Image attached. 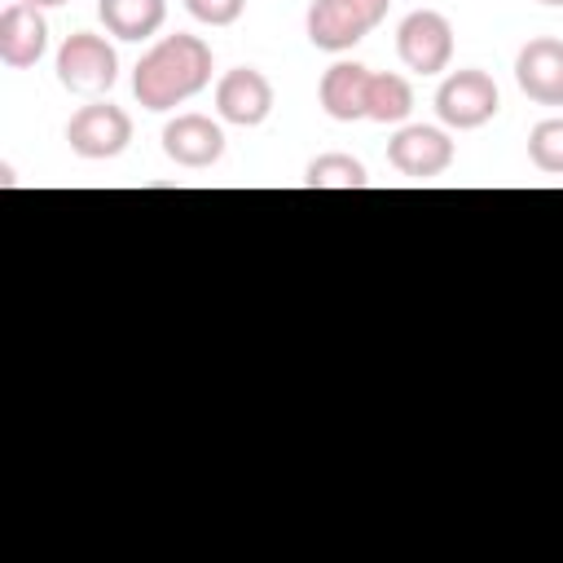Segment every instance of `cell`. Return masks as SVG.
Returning a JSON list of instances; mask_svg holds the SVG:
<instances>
[{
    "instance_id": "1",
    "label": "cell",
    "mask_w": 563,
    "mask_h": 563,
    "mask_svg": "<svg viewBox=\"0 0 563 563\" xmlns=\"http://www.w3.org/2000/svg\"><path fill=\"white\" fill-rule=\"evenodd\" d=\"M211 84V44L198 35H163L132 70V92L145 110H172Z\"/></svg>"
},
{
    "instance_id": "2",
    "label": "cell",
    "mask_w": 563,
    "mask_h": 563,
    "mask_svg": "<svg viewBox=\"0 0 563 563\" xmlns=\"http://www.w3.org/2000/svg\"><path fill=\"white\" fill-rule=\"evenodd\" d=\"M391 0H312L303 31L317 48L325 53H347L352 44H361L383 18H387Z\"/></svg>"
},
{
    "instance_id": "3",
    "label": "cell",
    "mask_w": 563,
    "mask_h": 563,
    "mask_svg": "<svg viewBox=\"0 0 563 563\" xmlns=\"http://www.w3.org/2000/svg\"><path fill=\"white\" fill-rule=\"evenodd\" d=\"M119 79V53L106 35H92V31H75L62 40L57 48V84L79 92V97H97V92H110Z\"/></svg>"
},
{
    "instance_id": "4",
    "label": "cell",
    "mask_w": 563,
    "mask_h": 563,
    "mask_svg": "<svg viewBox=\"0 0 563 563\" xmlns=\"http://www.w3.org/2000/svg\"><path fill=\"white\" fill-rule=\"evenodd\" d=\"M501 97H497V84L488 70L479 66H466V70H453L440 79L435 88V114L440 123L457 128V132H471V128H484L493 114H497Z\"/></svg>"
},
{
    "instance_id": "5",
    "label": "cell",
    "mask_w": 563,
    "mask_h": 563,
    "mask_svg": "<svg viewBox=\"0 0 563 563\" xmlns=\"http://www.w3.org/2000/svg\"><path fill=\"white\" fill-rule=\"evenodd\" d=\"M396 53L418 75H440L453 62V22L440 9H413L396 26Z\"/></svg>"
},
{
    "instance_id": "6",
    "label": "cell",
    "mask_w": 563,
    "mask_h": 563,
    "mask_svg": "<svg viewBox=\"0 0 563 563\" xmlns=\"http://www.w3.org/2000/svg\"><path fill=\"white\" fill-rule=\"evenodd\" d=\"M132 141V119L123 106H110V101H92V106H79L66 123V145L79 154V158H114L123 154Z\"/></svg>"
},
{
    "instance_id": "7",
    "label": "cell",
    "mask_w": 563,
    "mask_h": 563,
    "mask_svg": "<svg viewBox=\"0 0 563 563\" xmlns=\"http://www.w3.org/2000/svg\"><path fill=\"white\" fill-rule=\"evenodd\" d=\"M216 110L224 123L260 128L273 114V84L255 66H233L216 79Z\"/></svg>"
},
{
    "instance_id": "8",
    "label": "cell",
    "mask_w": 563,
    "mask_h": 563,
    "mask_svg": "<svg viewBox=\"0 0 563 563\" xmlns=\"http://www.w3.org/2000/svg\"><path fill=\"white\" fill-rule=\"evenodd\" d=\"M387 163H391L400 176L427 180V176H440V172L453 163V141H449L444 128L409 123V128H400V132L387 141Z\"/></svg>"
},
{
    "instance_id": "9",
    "label": "cell",
    "mask_w": 563,
    "mask_h": 563,
    "mask_svg": "<svg viewBox=\"0 0 563 563\" xmlns=\"http://www.w3.org/2000/svg\"><path fill=\"white\" fill-rule=\"evenodd\" d=\"M515 84L537 106H563V40L537 35L515 57Z\"/></svg>"
},
{
    "instance_id": "10",
    "label": "cell",
    "mask_w": 563,
    "mask_h": 563,
    "mask_svg": "<svg viewBox=\"0 0 563 563\" xmlns=\"http://www.w3.org/2000/svg\"><path fill=\"white\" fill-rule=\"evenodd\" d=\"M163 154H167L176 167L202 172V167L220 163V154H224V132H220V123L207 119V114H176V119L163 128Z\"/></svg>"
},
{
    "instance_id": "11",
    "label": "cell",
    "mask_w": 563,
    "mask_h": 563,
    "mask_svg": "<svg viewBox=\"0 0 563 563\" xmlns=\"http://www.w3.org/2000/svg\"><path fill=\"white\" fill-rule=\"evenodd\" d=\"M44 48H48V22L40 18L35 4L13 0L0 13V62L13 70H26L44 57Z\"/></svg>"
},
{
    "instance_id": "12",
    "label": "cell",
    "mask_w": 563,
    "mask_h": 563,
    "mask_svg": "<svg viewBox=\"0 0 563 563\" xmlns=\"http://www.w3.org/2000/svg\"><path fill=\"white\" fill-rule=\"evenodd\" d=\"M369 66H361V62H334L325 75H321V88H317V97H321V110L330 114V119H339V123H356V119H365V110H369Z\"/></svg>"
},
{
    "instance_id": "13",
    "label": "cell",
    "mask_w": 563,
    "mask_h": 563,
    "mask_svg": "<svg viewBox=\"0 0 563 563\" xmlns=\"http://www.w3.org/2000/svg\"><path fill=\"white\" fill-rule=\"evenodd\" d=\"M97 13L114 40H150L167 18V0H97Z\"/></svg>"
},
{
    "instance_id": "14",
    "label": "cell",
    "mask_w": 563,
    "mask_h": 563,
    "mask_svg": "<svg viewBox=\"0 0 563 563\" xmlns=\"http://www.w3.org/2000/svg\"><path fill=\"white\" fill-rule=\"evenodd\" d=\"M409 110H413V88H409L405 75H396V70L369 75V110H365V119H374V123H405Z\"/></svg>"
},
{
    "instance_id": "15",
    "label": "cell",
    "mask_w": 563,
    "mask_h": 563,
    "mask_svg": "<svg viewBox=\"0 0 563 563\" xmlns=\"http://www.w3.org/2000/svg\"><path fill=\"white\" fill-rule=\"evenodd\" d=\"M303 185L308 189H365L369 176H365L361 158H352V154H317L303 172Z\"/></svg>"
},
{
    "instance_id": "16",
    "label": "cell",
    "mask_w": 563,
    "mask_h": 563,
    "mask_svg": "<svg viewBox=\"0 0 563 563\" xmlns=\"http://www.w3.org/2000/svg\"><path fill=\"white\" fill-rule=\"evenodd\" d=\"M528 158L550 172V176H563V119H541L532 132H528Z\"/></svg>"
},
{
    "instance_id": "17",
    "label": "cell",
    "mask_w": 563,
    "mask_h": 563,
    "mask_svg": "<svg viewBox=\"0 0 563 563\" xmlns=\"http://www.w3.org/2000/svg\"><path fill=\"white\" fill-rule=\"evenodd\" d=\"M189 18H198L202 26H233L246 9V0H185Z\"/></svg>"
},
{
    "instance_id": "18",
    "label": "cell",
    "mask_w": 563,
    "mask_h": 563,
    "mask_svg": "<svg viewBox=\"0 0 563 563\" xmlns=\"http://www.w3.org/2000/svg\"><path fill=\"white\" fill-rule=\"evenodd\" d=\"M26 4H35V9H57V4H66V0H26Z\"/></svg>"
},
{
    "instance_id": "19",
    "label": "cell",
    "mask_w": 563,
    "mask_h": 563,
    "mask_svg": "<svg viewBox=\"0 0 563 563\" xmlns=\"http://www.w3.org/2000/svg\"><path fill=\"white\" fill-rule=\"evenodd\" d=\"M537 4H545V9H563V0H537Z\"/></svg>"
}]
</instances>
